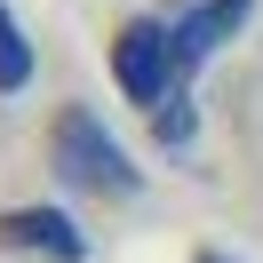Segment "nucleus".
Here are the masks:
<instances>
[{"label": "nucleus", "instance_id": "obj_1", "mask_svg": "<svg viewBox=\"0 0 263 263\" xmlns=\"http://www.w3.org/2000/svg\"><path fill=\"white\" fill-rule=\"evenodd\" d=\"M247 16H255V0H192L167 32H176V96L152 112V136H160L167 152H183L199 136V112H192V80H199V64H208L223 40H239L247 32Z\"/></svg>", "mask_w": 263, "mask_h": 263}, {"label": "nucleus", "instance_id": "obj_2", "mask_svg": "<svg viewBox=\"0 0 263 263\" xmlns=\"http://www.w3.org/2000/svg\"><path fill=\"white\" fill-rule=\"evenodd\" d=\"M48 160H56V176L80 183V192H112V199H128L136 183H144V167L128 160V144H120V136L104 128L88 104H64V112H56Z\"/></svg>", "mask_w": 263, "mask_h": 263}, {"label": "nucleus", "instance_id": "obj_3", "mask_svg": "<svg viewBox=\"0 0 263 263\" xmlns=\"http://www.w3.org/2000/svg\"><path fill=\"white\" fill-rule=\"evenodd\" d=\"M112 80L128 104H144V112H160L167 96H176V32H167V16H128L112 40Z\"/></svg>", "mask_w": 263, "mask_h": 263}, {"label": "nucleus", "instance_id": "obj_4", "mask_svg": "<svg viewBox=\"0 0 263 263\" xmlns=\"http://www.w3.org/2000/svg\"><path fill=\"white\" fill-rule=\"evenodd\" d=\"M0 247H40L56 263H88V231L64 208H8L0 215Z\"/></svg>", "mask_w": 263, "mask_h": 263}, {"label": "nucleus", "instance_id": "obj_5", "mask_svg": "<svg viewBox=\"0 0 263 263\" xmlns=\"http://www.w3.org/2000/svg\"><path fill=\"white\" fill-rule=\"evenodd\" d=\"M16 88H32V40H24V24L0 0V96H16Z\"/></svg>", "mask_w": 263, "mask_h": 263}, {"label": "nucleus", "instance_id": "obj_6", "mask_svg": "<svg viewBox=\"0 0 263 263\" xmlns=\"http://www.w3.org/2000/svg\"><path fill=\"white\" fill-rule=\"evenodd\" d=\"M192 263H231V255H215V247H208V255H192Z\"/></svg>", "mask_w": 263, "mask_h": 263}]
</instances>
